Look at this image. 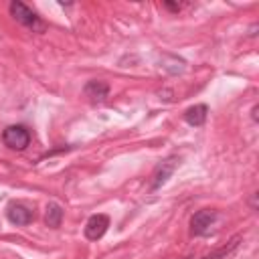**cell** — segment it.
<instances>
[{
	"instance_id": "7",
	"label": "cell",
	"mask_w": 259,
	"mask_h": 259,
	"mask_svg": "<svg viewBox=\"0 0 259 259\" xmlns=\"http://www.w3.org/2000/svg\"><path fill=\"white\" fill-rule=\"evenodd\" d=\"M6 217H8V221H10L12 225H16V227H24V225H28V223L34 219V212H32L28 206L16 202V204H10V206H8Z\"/></svg>"
},
{
	"instance_id": "13",
	"label": "cell",
	"mask_w": 259,
	"mask_h": 259,
	"mask_svg": "<svg viewBox=\"0 0 259 259\" xmlns=\"http://www.w3.org/2000/svg\"><path fill=\"white\" fill-rule=\"evenodd\" d=\"M257 109H259L257 105H253V109H251V115H253V119H255V121H257Z\"/></svg>"
},
{
	"instance_id": "10",
	"label": "cell",
	"mask_w": 259,
	"mask_h": 259,
	"mask_svg": "<svg viewBox=\"0 0 259 259\" xmlns=\"http://www.w3.org/2000/svg\"><path fill=\"white\" fill-rule=\"evenodd\" d=\"M184 61L182 59H178V57H172V55H166L164 57V61H162V67L168 71V73H172V75H178V73H182L184 71Z\"/></svg>"
},
{
	"instance_id": "11",
	"label": "cell",
	"mask_w": 259,
	"mask_h": 259,
	"mask_svg": "<svg viewBox=\"0 0 259 259\" xmlns=\"http://www.w3.org/2000/svg\"><path fill=\"white\" fill-rule=\"evenodd\" d=\"M239 245V237H235L227 247H223V249H219V251H214V253H210V255H206V257H202V259H221V257H225V255H229L235 247Z\"/></svg>"
},
{
	"instance_id": "4",
	"label": "cell",
	"mask_w": 259,
	"mask_h": 259,
	"mask_svg": "<svg viewBox=\"0 0 259 259\" xmlns=\"http://www.w3.org/2000/svg\"><path fill=\"white\" fill-rule=\"evenodd\" d=\"M178 164H180V158L178 156H168V158H164L158 166H156V170H154V180H152V190H158L160 186H164L166 184V180L172 176V172L178 168Z\"/></svg>"
},
{
	"instance_id": "3",
	"label": "cell",
	"mask_w": 259,
	"mask_h": 259,
	"mask_svg": "<svg viewBox=\"0 0 259 259\" xmlns=\"http://www.w3.org/2000/svg\"><path fill=\"white\" fill-rule=\"evenodd\" d=\"M217 221V210L212 208H202V210H196L192 217H190V235L192 237H204L210 233L212 225Z\"/></svg>"
},
{
	"instance_id": "12",
	"label": "cell",
	"mask_w": 259,
	"mask_h": 259,
	"mask_svg": "<svg viewBox=\"0 0 259 259\" xmlns=\"http://www.w3.org/2000/svg\"><path fill=\"white\" fill-rule=\"evenodd\" d=\"M184 4H174V2H164V8L170 10V12H180Z\"/></svg>"
},
{
	"instance_id": "8",
	"label": "cell",
	"mask_w": 259,
	"mask_h": 259,
	"mask_svg": "<svg viewBox=\"0 0 259 259\" xmlns=\"http://www.w3.org/2000/svg\"><path fill=\"white\" fill-rule=\"evenodd\" d=\"M206 113H208V107L204 103H196V105H192V107H188L184 111V121L188 125L198 127V125H202L206 121Z\"/></svg>"
},
{
	"instance_id": "5",
	"label": "cell",
	"mask_w": 259,
	"mask_h": 259,
	"mask_svg": "<svg viewBox=\"0 0 259 259\" xmlns=\"http://www.w3.org/2000/svg\"><path fill=\"white\" fill-rule=\"evenodd\" d=\"M107 227H109V217L107 214H101V212L99 214H91L89 221L85 223V237L89 241H99L105 235Z\"/></svg>"
},
{
	"instance_id": "1",
	"label": "cell",
	"mask_w": 259,
	"mask_h": 259,
	"mask_svg": "<svg viewBox=\"0 0 259 259\" xmlns=\"http://www.w3.org/2000/svg\"><path fill=\"white\" fill-rule=\"evenodd\" d=\"M10 14H12V18L18 22V24H22V26H26L28 30H32V32H45V22L40 20V16L32 10V8H28L24 2H20V0H14V2H10Z\"/></svg>"
},
{
	"instance_id": "9",
	"label": "cell",
	"mask_w": 259,
	"mask_h": 259,
	"mask_svg": "<svg viewBox=\"0 0 259 259\" xmlns=\"http://www.w3.org/2000/svg\"><path fill=\"white\" fill-rule=\"evenodd\" d=\"M61 221H63V208L57 202H49L47 212H45V225L51 229H57L61 227Z\"/></svg>"
},
{
	"instance_id": "6",
	"label": "cell",
	"mask_w": 259,
	"mask_h": 259,
	"mask_svg": "<svg viewBox=\"0 0 259 259\" xmlns=\"http://www.w3.org/2000/svg\"><path fill=\"white\" fill-rule=\"evenodd\" d=\"M83 93H85V97L91 99L93 103H101V101H105V97L109 95V85H107L105 81H101V79H91V81L85 83Z\"/></svg>"
},
{
	"instance_id": "2",
	"label": "cell",
	"mask_w": 259,
	"mask_h": 259,
	"mask_svg": "<svg viewBox=\"0 0 259 259\" xmlns=\"http://www.w3.org/2000/svg\"><path fill=\"white\" fill-rule=\"evenodd\" d=\"M2 144L8 148V150H14V152H22L30 146V132L26 125H8L2 130Z\"/></svg>"
}]
</instances>
